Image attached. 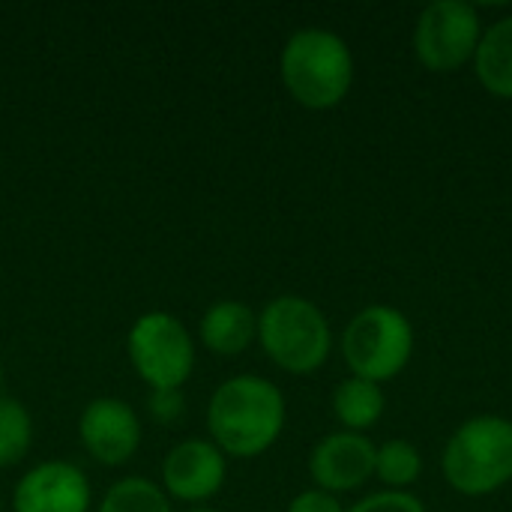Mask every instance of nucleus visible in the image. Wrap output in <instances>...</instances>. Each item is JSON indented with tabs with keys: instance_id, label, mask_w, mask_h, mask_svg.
<instances>
[{
	"instance_id": "22",
	"label": "nucleus",
	"mask_w": 512,
	"mask_h": 512,
	"mask_svg": "<svg viewBox=\"0 0 512 512\" xmlns=\"http://www.w3.org/2000/svg\"><path fill=\"white\" fill-rule=\"evenodd\" d=\"M0 387H3V369H0Z\"/></svg>"
},
{
	"instance_id": "8",
	"label": "nucleus",
	"mask_w": 512,
	"mask_h": 512,
	"mask_svg": "<svg viewBox=\"0 0 512 512\" xmlns=\"http://www.w3.org/2000/svg\"><path fill=\"white\" fill-rule=\"evenodd\" d=\"M378 447L357 432H333L321 438L309 456V474L321 492L339 495L366 486L375 474Z\"/></svg>"
},
{
	"instance_id": "5",
	"label": "nucleus",
	"mask_w": 512,
	"mask_h": 512,
	"mask_svg": "<svg viewBox=\"0 0 512 512\" xmlns=\"http://www.w3.org/2000/svg\"><path fill=\"white\" fill-rule=\"evenodd\" d=\"M414 354V327L393 306L360 309L342 333V357L354 378L384 384L396 378Z\"/></svg>"
},
{
	"instance_id": "14",
	"label": "nucleus",
	"mask_w": 512,
	"mask_h": 512,
	"mask_svg": "<svg viewBox=\"0 0 512 512\" xmlns=\"http://www.w3.org/2000/svg\"><path fill=\"white\" fill-rule=\"evenodd\" d=\"M387 399L381 384L363 381V378H345L333 393V414L345 426V432H363L372 429L384 417Z\"/></svg>"
},
{
	"instance_id": "18",
	"label": "nucleus",
	"mask_w": 512,
	"mask_h": 512,
	"mask_svg": "<svg viewBox=\"0 0 512 512\" xmlns=\"http://www.w3.org/2000/svg\"><path fill=\"white\" fill-rule=\"evenodd\" d=\"M345 512H426L423 501L414 498L411 492H375L363 501H357L351 510Z\"/></svg>"
},
{
	"instance_id": "7",
	"label": "nucleus",
	"mask_w": 512,
	"mask_h": 512,
	"mask_svg": "<svg viewBox=\"0 0 512 512\" xmlns=\"http://www.w3.org/2000/svg\"><path fill=\"white\" fill-rule=\"evenodd\" d=\"M483 36L480 12L462 0L429 3L414 27V54L432 72H456L474 60Z\"/></svg>"
},
{
	"instance_id": "16",
	"label": "nucleus",
	"mask_w": 512,
	"mask_h": 512,
	"mask_svg": "<svg viewBox=\"0 0 512 512\" xmlns=\"http://www.w3.org/2000/svg\"><path fill=\"white\" fill-rule=\"evenodd\" d=\"M99 512H174L165 492L159 486H153L150 480L141 477H126L120 483H114L102 504Z\"/></svg>"
},
{
	"instance_id": "21",
	"label": "nucleus",
	"mask_w": 512,
	"mask_h": 512,
	"mask_svg": "<svg viewBox=\"0 0 512 512\" xmlns=\"http://www.w3.org/2000/svg\"><path fill=\"white\" fill-rule=\"evenodd\" d=\"M189 512H216V510H207V507H201V510H189Z\"/></svg>"
},
{
	"instance_id": "6",
	"label": "nucleus",
	"mask_w": 512,
	"mask_h": 512,
	"mask_svg": "<svg viewBox=\"0 0 512 512\" xmlns=\"http://www.w3.org/2000/svg\"><path fill=\"white\" fill-rule=\"evenodd\" d=\"M129 360L153 390H180L195 369L189 330L168 312H150L129 330Z\"/></svg>"
},
{
	"instance_id": "4",
	"label": "nucleus",
	"mask_w": 512,
	"mask_h": 512,
	"mask_svg": "<svg viewBox=\"0 0 512 512\" xmlns=\"http://www.w3.org/2000/svg\"><path fill=\"white\" fill-rule=\"evenodd\" d=\"M258 342L264 354L291 375L318 372L333 348L324 312L303 297H276L258 318Z\"/></svg>"
},
{
	"instance_id": "17",
	"label": "nucleus",
	"mask_w": 512,
	"mask_h": 512,
	"mask_svg": "<svg viewBox=\"0 0 512 512\" xmlns=\"http://www.w3.org/2000/svg\"><path fill=\"white\" fill-rule=\"evenodd\" d=\"M33 441V420L18 399L0 396V468H12L24 459Z\"/></svg>"
},
{
	"instance_id": "20",
	"label": "nucleus",
	"mask_w": 512,
	"mask_h": 512,
	"mask_svg": "<svg viewBox=\"0 0 512 512\" xmlns=\"http://www.w3.org/2000/svg\"><path fill=\"white\" fill-rule=\"evenodd\" d=\"M288 512H345L342 504L336 501V495L330 492H321V489H309V492H300Z\"/></svg>"
},
{
	"instance_id": "3",
	"label": "nucleus",
	"mask_w": 512,
	"mask_h": 512,
	"mask_svg": "<svg viewBox=\"0 0 512 512\" xmlns=\"http://www.w3.org/2000/svg\"><path fill=\"white\" fill-rule=\"evenodd\" d=\"M447 483L468 498L492 495L512 480V420L480 414L465 420L444 447Z\"/></svg>"
},
{
	"instance_id": "2",
	"label": "nucleus",
	"mask_w": 512,
	"mask_h": 512,
	"mask_svg": "<svg viewBox=\"0 0 512 512\" xmlns=\"http://www.w3.org/2000/svg\"><path fill=\"white\" fill-rule=\"evenodd\" d=\"M279 72L288 93L303 108L327 111L348 96L354 84V57L342 36L306 27L285 42Z\"/></svg>"
},
{
	"instance_id": "10",
	"label": "nucleus",
	"mask_w": 512,
	"mask_h": 512,
	"mask_svg": "<svg viewBox=\"0 0 512 512\" xmlns=\"http://www.w3.org/2000/svg\"><path fill=\"white\" fill-rule=\"evenodd\" d=\"M15 512H87L90 483L69 462H42L12 492Z\"/></svg>"
},
{
	"instance_id": "19",
	"label": "nucleus",
	"mask_w": 512,
	"mask_h": 512,
	"mask_svg": "<svg viewBox=\"0 0 512 512\" xmlns=\"http://www.w3.org/2000/svg\"><path fill=\"white\" fill-rule=\"evenodd\" d=\"M147 405L159 423H174L183 414V393L180 390H153Z\"/></svg>"
},
{
	"instance_id": "15",
	"label": "nucleus",
	"mask_w": 512,
	"mask_h": 512,
	"mask_svg": "<svg viewBox=\"0 0 512 512\" xmlns=\"http://www.w3.org/2000/svg\"><path fill=\"white\" fill-rule=\"evenodd\" d=\"M423 474V456L411 441H387L375 453V477L390 489V492H405L414 486Z\"/></svg>"
},
{
	"instance_id": "9",
	"label": "nucleus",
	"mask_w": 512,
	"mask_h": 512,
	"mask_svg": "<svg viewBox=\"0 0 512 512\" xmlns=\"http://www.w3.org/2000/svg\"><path fill=\"white\" fill-rule=\"evenodd\" d=\"M84 450L102 465H123L141 444V420L120 399H93L78 420Z\"/></svg>"
},
{
	"instance_id": "11",
	"label": "nucleus",
	"mask_w": 512,
	"mask_h": 512,
	"mask_svg": "<svg viewBox=\"0 0 512 512\" xmlns=\"http://www.w3.org/2000/svg\"><path fill=\"white\" fill-rule=\"evenodd\" d=\"M162 483L177 501H207L225 483V453L210 441H183L165 456Z\"/></svg>"
},
{
	"instance_id": "1",
	"label": "nucleus",
	"mask_w": 512,
	"mask_h": 512,
	"mask_svg": "<svg viewBox=\"0 0 512 512\" xmlns=\"http://www.w3.org/2000/svg\"><path fill=\"white\" fill-rule=\"evenodd\" d=\"M207 429L222 453L255 459L285 429V396L273 381L258 375L228 378L210 399Z\"/></svg>"
},
{
	"instance_id": "12",
	"label": "nucleus",
	"mask_w": 512,
	"mask_h": 512,
	"mask_svg": "<svg viewBox=\"0 0 512 512\" xmlns=\"http://www.w3.org/2000/svg\"><path fill=\"white\" fill-rule=\"evenodd\" d=\"M258 339V318L246 303L219 300L201 318V342L222 357H234L246 351Z\"/></svg>"
},
{
	"instance_id": "23",
	"label": "nucleus",
	"mask_w": 512,
	"mask_h": 512,
	"mask_svg": "<svg viewBox=\"0 0 512 512\" xmlns=\"http://www.w3.org/2000/svg\"><path fill=\"white\" fill-rule=\"evenodd\" d=\"M0 512H3V507H0Z\"/></svg>"
},
{
	"instance_id": "13",
	"label": "nucleus",
	"mask_w": 512,
	"mask_h": 512,
	"mask_svg": "<svg viewBox=\"0 0 512 512\" xmlns=\"http://www.w3.org/2000/svg\"><path fill=\"white\" fill-rule=\"evenodd\" d=\"M474 69L480 84L492 96L512 99V15L483 30L474 54Z\"/></svg>"
}]
</instances>
